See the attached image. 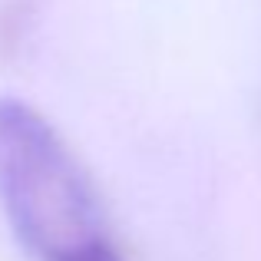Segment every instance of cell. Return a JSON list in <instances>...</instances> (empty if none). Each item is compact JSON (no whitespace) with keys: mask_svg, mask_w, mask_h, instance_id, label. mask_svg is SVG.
Returning a JSON list of instances; mask_svg holds the SVG:
<instances>
[{"mask_svg":"<svg viewBox=\"0 0 261 261\" xmlns=\"http://www.w3.org/2000/svg\"><path fill=\"white\" fill-rule=\"evenodd\" d=\"M0 208L33 261H126L83 162L17 96H0Z\"/></svg>","mask_w":261,"mask_h":261,"instance_id":"6da1fadb","label":"cell"}]
</instances>
